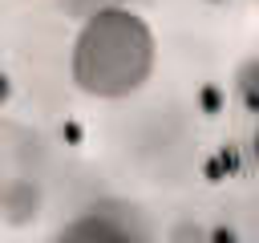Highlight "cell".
Wrapping results in <instances>:
<instances>
[{
  "label": "cell",
  "mask_w": 259,
  "mask_h": 243,
  "mask_svg": "<svg viewBox=\"0 0 259 243\" xmlns=\"http://www.w3.org/2000/svg\"><path fill=\"white\" fill-rule=\"evenodd\" d=\"M154 69V36L130 8H105L85 20L73 49V77L93 97H125Z\"/></svg>",
  "instance_id": "obj_1"
},
{
  "label": "cell",
  "mask_w": 259,
  "mask_h": 243,
  "mask_svg": "<svg viewBox=\"0 0 259 243\" xmlns=\"http://www.w3.org/2000/svg\"><path fill=\"white\" fill-rule=\"evenodd\" d=\"M61 243H134V235L117 227L109 215H81L61 231Z\"/></svg>",
  "instance_id": "obj_2"
},
{
  "label": "cell",
  "mask_w": 259,
  "mask_h": 243,
  "mask_svg": "<svg viewBox=\"0 0 259 243\" xmlns=\"http://www.w3.org/2000/svg\"><path fill=\"white\" fill-rule=\"evenodd\" d=\"M36 202H40V194L28 178H12L4 186V219L8 223H28L36 215Z\"/></svg>",
  "instance_id": "obj_3"
},
{
  "label": "cell",
  "mask_w": 259,
  "mask_h": 243,
  "mask_svg": "<svg viewBox=\"0 0 259 243\" xmlns=\"http://www.w3.org/2000/svg\"><path fill=\"white\" fill-rule=\"evenodd\" d=\"M65 8L77 16H97L105 8H121V0H65Z\"/></svg>",
  "instance_id": "obj_4"
},
{
  "label": "cell",
  "mask_w": 259,
  "mask_h": 243,
  "mask_svg": "<svg viewBox=\"0 0 259 243\" xmlns=\"http://www.w3.org/2000/svg\"><path fill=\"white\" fill-rule=\"evenodd\" d=\"M170 243H206V235H202L198 223H178L174 235H170Z\"/></svg>",
  "instance_id": "obj_5"
},
{
  "label": "cell",
  "mask_w": 259,
  "mask_h": 243,
  "mask_svg": "<svg viewBox=\"0 0 259 243\" xmlns=\"http://www.w3.org/2000/svg\"><path fill=\"white\" fill-rule=\"evenodd\" d=\"M214 243H235V231H227V227H219V231H214Z\"/></svg>",
  "instance_id": "obj_6"
}]
</instances>
